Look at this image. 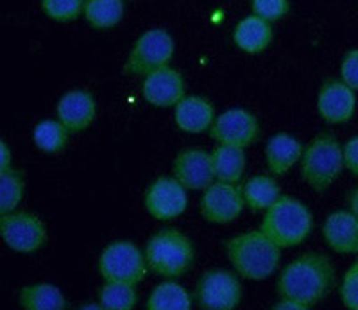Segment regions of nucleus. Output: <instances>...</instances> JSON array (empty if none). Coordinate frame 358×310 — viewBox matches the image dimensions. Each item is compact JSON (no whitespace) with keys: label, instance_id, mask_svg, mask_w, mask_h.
I'll return each instance as SVG.
<instances>
[{"label":"nucleus","instance_id":"1","mask_svg":"<svg viewBox=\"0 0 358 310\" xmlns=\"http://www.w3.org/2000/svg\"><path fill=\"white\" fill-rule=\"evenodd\" d=\"M335 287V267L330 257L308 251L294 258L278 276L280 298L296 300L306 309L317 305Z\"/></svg>","mask_w":358,"mask_h":310},{"label":"nucleus","instance_id":"2","mask_svg":"<svg viewBox=\"0 0 358 310\" xmlns=\"http://www.w3.org/2000/svg\"><path fill=\"white\" fill-rule=\"evenodd\" d=\"M224 251L235 273L252 282L273 276L281 260V248L262 230H249L228 239Z\"/></svg>","mask_w":358,"mask_h":310},{"label":"nucleus","instance_id":"3","mask_svg":"<svg viewBox=\"0 0 358 310\" xmlns=\"http://www.w3.org/2000/svg\"><path fill=\"white\" fill-rule=\"evenodd\" d=\"M145 260L149 271L165 280H178L192 269L196 248L190 237L176 228H163L147 241Z\"/></svg>","mask_w":358,"mask_h":310},{"label":"nucleus","instance_id":"4","mask_svg":"<svg viewBox=\"0 0 358 310\" xmlns=\"http://www.w3.org/2000/svg\"><path fill=\"white\" fill-rule=\"evenodd\" d=\"M260 230L281 249L303 244L313 232V216L303 201L281 196L265 210Z\"/></svg>","mask_w":358,"mask_h":310},{"label":"nucleus","instance_id":"5","mask_svg":"<svg viewBox=\"0 0 358 310\" xmlns=\"http://www.w3.org/2000/svg\"><path fill=\"white\" fill-rule=\"evenodd\" d=\"M344 169V146L334 133H319L305 146L301 156V176L305 183L315 192L330 188Z\"/></svg>","mask_w":358,"mask_h":310},{"label":"nucleus","instance_id":"6","mask_svg":"<svg viewBox=\"0 0 358 310\" xmlns=\"http://www.w3.org/2000/svg\"><path fill=\"white\" fill-rule=\"evenodd\" d=\"M99 274L104 282H122L138 286L147 271L145 253L134 242L115 241L102 249L97 262Z\"/></svg>","mask_w":358,"mask_h":310},{"label":"nucleus","instance_id":"7","mask_svg":"<svg viewBox=\"0 0 358 310\" xmlns=\"http://www.w3.org/2000/svg\"><path fill=\"white\" fill-rule=\"evenodd\" d=\"M176 54L174 38L162 27H152L134 41L124 63L127 76H147L152 70L171 65Z\"/></svg>","mask_w":358,"mask_h":310},{"label":"nucleus","instance_id":"8","mask_svg":"<svg viewBox=\"0 0 358 310\" xmlns=\"http://www.w3.org/2000/svg\"><path fill=\"white\" fill-rule=\"evenodd\" d=\"M194 300L203 310H235L242 302L238 274L228 269H208L194 289Z\"/></svg>","mask_w":358,"mask_h":310},{"label":"nucleus","instance_id":"9","mask_svg":"<svg viewBox=\"0 0 358 310\" xmlns=\"http://www.w3.org/2000/svg\"><path fill=\"white\" fill-rule=\"evenodd\" d=\"M0 235L17 253H34L47 242L43 220L31 212H9L0 217Z\"/></svg>","mask_w":358,"mask_h":310},{"label":"nucleus","instance_id":"10","mask_svg":"<svg viewBox=\"0 0 358 310\" xmlns=\"http://www.w3.org/2000/svg\"><path fill=\"white\" fill-rule=\"evenodd\" d=\"M143 206L156 220H172L183 216L188 209L187 188L174 176H159L147 187Z\"/></svg>","mask_w":358,"mask_h":310},{"label":"nucleus","instance_id":"11","mask_svg":"<svg viewBox=\"0 0 358 310\" xmlns=\"http://www.w3.org/2000/svg\"><path fill=\"white\" fill-rule=\"evenodd\" d=\"M245 203L241 187L224 181H213L203 190L199 212L206 223L212 225H229L241 216Z\"/></svg>","mask_w":358,"mask_h":310},{"label":"nucleus","instance_id":"12","mask_svg":"<svg viewBox=\"0 0 358 310\" xmlns=\"http://www.w3.org/2000/svg\"><path fill=\"white\" fill-rule=\"evenodd\" d=\"M210 136L217 143L245 149L257 142L260 136V122L251 111L233 108V110L217 115L215 122L210 127Z\"/></svg>","mask_w":358,"mask_h":310},{"label":"nucleus","instance_id":"13","mask_svg":"<svg viewBox=\"0 0 358 310\" xmlns=\"http://www.w3.org/2000/svg\"><path fill=\"white\" fill-rule=\"evenodd\" d=\"M142 95L155 108H176L187 97V83L179 70L171 65L162 66L143 76Z\"/></svg>","mask_w":358,"mask_h":310},{"label":"nucleus","instance_id":"14","mask_svg":"<svg viewBox=\"0 0 358 310\" xmlns=\"http://www.w3.org/2000/svg\"><path fill=\"white\" fill-rule=\"evenodd\" d=\"M357 110V92L342 79H328L322 83L317 95V111L328 124H346Z\"/></svg>","mask_w":358,"mask_h":310},{"label":"nucleus","instance_id":"15","mask_svg":"<svg viewBox=\"0 0 358 310\" xmlns=\"http://www.w3.org/2000/svg\"><path fill=\"white\" fill-rule=\"evenodd\" d=\"M172 176L187 190H204L215 181L212 153L204 149H183L172 164Z\"/></svg>","mask_w":358,"mask_h":310},{"label":"nucleus","instance_id":"16","mask_svg":"<svg viewBox=\"0 0 358 310\" xmlns=\"http://www.w3.org/2000/svg\"><path fill=\"white\" fill-rule=\"evenodd\" d=\"M97 115V104L94 95L86 90H70L56 104V119L70 131L78 135L88 129Z\"/></svg>","mask_w":358,"mask_h":310},{"label":"nucleus","instance_id":"17","mask_svg":"<svg viewBox=\"0 0 358 310\" xmlns=\"http://www.w3.org/2000/svg\"><path fill=\"white\" fill-rule=\"evenodd\" d=\"M324 242L338 255L358 251V217L351 210H337L326 217L322 225Z\"/></svg>","mask_w":358,"mask_h":310},{"label":"nucleus","instance_id":"18","mask_svg":"<svg viewBox=\"0 0 358 310\" xmlns=\"http://www.w3.org/2000/svg\"><path fill=\"white\" fill-rule=\"evenodd\" d=\"M215 119V108L212 106V102L199 95H187L174 108L176 126L188 135L210 131Z\"/></svg>","mask_w":358,"mask_h":310},{"label":"nucleus","instance_id":"19","mask_svg":"<svg viewBox=\"0 0 358 310\" xmlns=\"http://www.w3.org/2000/svg\"><path fill=\"white\" fill-rule=\"evenodd\" d=\"M303 151L305 146L296 136L285 131L273 135L265 146V162L268 172L273 176L287 174L297 162H301Z\"/></svg>","mask_w":358,"mask_h":310},{"label":"nucleus","instance_id":"20","mask_svg":"<svg viewBox=\"0 0 358 310\" xmlns=\"http://www.w3.org/2000/svg\"><path fill=\"white\" fill-rule=\"evenodd\" d=\"M274 40L273 24L258 15H249L242 18L233 29L235 45L245 54H262L271 47Z\"/></svg>","mask_w":358,"mask_h":310},{"label":"nucleus","instance_id":"21","mask_svg":"<svg viewBox=\"0 0 358 310\" xmlns=\"http://www.w3.org/2000/svg\"><path fill=\"white\" fill-rule=\"evenodd\" d=\"M212 162L213 172H215V181H224V183L233 185L241 183L245 171L244 147L219 143L212 151Z\"/></svg>","mask_w":358,"mask_h":310},{"label":"nucleus","instance_id":"22","mask_svg":"<svg viewBox=\"0 0 358 310\" xmlns=\"http://www.w3.org/2000/svg\"><path fill=\"white\" fill-rule=\"evenodd\" d=\"M242 197H244L245 209L252 212L267 210L273 203H276L281 197L280 185L273 176L258 174L252 176L241 187Z\"/></svg>","mask_w":358,"mask_h":310},{"label":"nucleus","instance_id":"23","mask_svg":"<svg viewBox=\"0 0 358 310\" xmlns=\"http://www.w3.org/2000/svg\"><path fill=\"white\" fill-rule=\"evenodd\" d=\"M18 302L25 310H65L69 307L65 294L52 283H31L22 287Z\"/></svg>","mask_w":358,"mask_h":310},{"label":"nucleus","instance_id":"24","mask_svg":"<svg viewBox=\"0 0 358 310\" xmlns=\"http://www.w3.org/2000/svg\"><path fill=\"white\" fill-rule=\"evenodd\" d=\"M147 310H188L192 309V296L181 283L167 280L151 290L145 303Z\"/></svg>","mask_w":358,"mask_h":310},{"label":"nucleus","instance_id":"25","mask_svg":"<svg viewBox=\"0 0 358 310\" xmlns=\"http://www.w3.org/2000/svg\"><path fill=\"white\" fill-rule=\"evenodd\" d=\"M124 13V0H86L83 17L97 31H106L122 22Z\"/></svg>","mask_w":358,"mask_h":310},{"label":"nucleus","instance_id":"26","mask_svg":"<svg viewBox=\"0 0 358 310\" xmlns=\"http://www.w3.org/2000/svg\"><path fill=\"white\" fill-rule=\"evenodd\" d=\"M70 131L57 119L41 120L34 126L33 140L38 151L45 155H57L69 143Z\"/></svg>","mask_w":358,"mask_h":310},{"label":"nucleus","instance_id":"27","mask_svg":"<svg viewBox=\"0 0 358 310\" xmlns=\"http://www.w3.org/2000/svg\"><path fill=\"white\" fill-rule=\"evenodd\" d=\"M136 286L122 282H104L99 289V305L106 310H131L138 303Z\"/></svg>","mask_w":358,"mask_h":310},{"label":"nucleus","instance_id":"28","mask_svg":"<svg viewBox=\"0 0 358 310\" xmlns=\"http://www.w3.org/2000/svg\"><path fill=\"white\" fill-rule=\"evenodd\" d=\"M25 194L24 172L18 169L0 172V212L9 213L20 206Z\"/></svg>","mask_w":358,"mask_h":310},{"label":"nucleus","instance_id":"29","mask_svg":"<svg viewBox=\"0 0 358 310\" xmlns=\"http://www.w3.org/2000/svg\"><path fill=\"white\" fill-rule=\"evenodd\" d=\"M85 4L86 0H41V9L50 20L66 24L83 17Z\"/></svg>","mask_w":358,"mask_h":310},{"label":"nucleus","instance_id":"30","mask_svg":"<svg viewBox=\"0 0 358 310\" xmlns=\"http://www.w3.org/2000/svg\"><path fill=\"white\" fill-rule=\"evenodd\" d=\"M251 8L255 15L265 18L271 24L285 18L290 11L289 0H251Z\"/></svg>","mask_w":358,"mask_h":310},{"label":"nucleus","instance_id":"31","mask_svg":"<svg viewBox=\"0 0 358 310\" xmlns=\"http://www.w3.org/2000/svg\"><path fill=\"white\" fill-rule=\"evenodd\" d=\"M341 302L350 310H358V264L355 262L346 271L341 283Z\"/></svg>","mask_w":358,"mask_h":310},{"label":"nucleus","instance_id":"32","mask_svg":"<svg viewBox=\"0 0 358 310\" xmlns=\"http://www.w3.org/2000/svg\"><path fill=\"white\" fill-rule=\"evenodd\" d=\"M341 79L358 92V49L348 50L342 57Z\"/></svg>","mask_w":358,"mask_h":310},{"label":"nucleus","instance_id":"33","mask_svg":"<svg viewBox=\"0 0 358 310\" xmlns=\"http://www.w3.org/2000/svg\"><path fill=\"white\" fill-rule=\"evenodd\" d=\"M344 165L353 176H358V135L344 143Z\"/></svg>","mask_w":358,"mask_h":310},{"label":"nucleus","instance_id":"34","mask_svg":"<svg viewBox=\"0 0 358 310\" xmlns=\"http://www.w3.org/2000/svg\"><path fill=\"white\" fill-rule=\"evenodd\" d=\"M9 169H13V155L8 142L2 140V142H0V172L9 171Z\"/></svg>","mask_w":358,"mask_h":310},{"label":"nucleus","instance_id":"35","mask_svg":"<svg viewBox=\"0 0 358 310\" xmlns=\"http://www.w3.org/2000/svg\"><path fill=\"white\" fill-rule=\"evenodd\" d=\"M276 310H308L303 303L296 302V300H289V298H281L280 303L274 305Z\"/></svg>","mask_w":358,"mask_h":310},{"label":"nucleus","instance_id":"36","mask_svg":"<svg viewBox=\"0 0 358 310\" xmlns=\"http://www.w3.org/2000/svg\"><path fill=\"white\" fill-rule=\"evenodd\" d=\"M348 206H350L351 212L358 217V187H355L353 190L348 194Z\"/></svg>","mask_w":358,"mask_h":310},{"label":"nucleus","instance_id":"37","mask_svg":"<svg viewBox=\"0 0 358 310\" xmlns=\"http://www.w3.org/2000/svg\"><path fill=\"white\" fill-rule=\"evenodd\" d=\"M355 255H357V264H358V251H357V253H355Z\"/></svg>","mask_w":358,"mask_h":310}]
</instances>
